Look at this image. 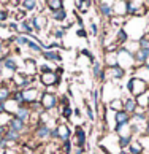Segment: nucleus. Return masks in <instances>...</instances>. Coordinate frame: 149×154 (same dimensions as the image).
Wrapping results in <instances>:
<instances>
[{
    "mask_svg": "<svg viewBox=\"0 0 149 154\" xmlns=\"http://www.w3.org/2000/svg\"><path fill=\"white\" fill-rule=\"evenodd\" d=\"M127 88L130 91V94L132 95H135V99L136 97H140L143 94H146V91H147V83L144 81L143 78H138V76H135V78H132L129 84H127Z\"/></svg>",
    "mask_w": 149,
    "mask_h": 154,
    "instance_id": "1",
    "label": "nucleus"
},
{
    "mask_svg": "<svg viewBox=\"0 0 149 154\" xmlns=\"http://www.w3.org/2000/svg\"><path fill=\"white\" fill-rule=\"evenodd\" d=\"M136 64L135 62V56L129 53L127 49H119V53H117V65L122 68V70H125V68H130V67H133Z\"/></svg>",
    "mask_w": 149,
    "mask_h": 154,
    "instance_id": "2",
    "label": "nucleus"
},
{
    "mask_svg": "<svg viewBox=\"0 0 149 154\" xmlns=\"http://www.w3.org/2000/svg\"><path fill=\"white\" fill-rule=\"evenodd\" d=\"M40 81H41V84H44L46 88L49 86H56L57 83H59V75H57L56 72H44L41 73V76H40Z\"/></svg>",
    "mask_w": 149,
    "mask_h": 154,
    "instance_id": "3",
    "label": "nucleus"
},
{
    "mask_svg": "<svg viewBox=\"0 0 149 154\" xmlns=\"http://www.w3.org/2000/svg\"><path fill=\"white\" fill-rule=\"evenodd\" d=\"M125 3H127V13L133 16H143L147 10L144 8V3L141 2H125Z\"/></svg>",
    "mask_w": 149,
    "mask_h": 154,
    "instance_id": "4",
    "label": "nucleus"
},
{
    "mask_svg": "<svg viewBox=\"0 0 149 154\" xmlns=\"http://www.w3.org/2000/svg\"><path fill=\"white\" fill-rule=\"evenodd\" d=\"M41 106L44 108V110H53V108L57 105V99H56V95L54 94H48V92H44L41 94Z\"/></svg>",
    "mask_w": 149,
    "mask_h": 154,
    "instance_id": "5",
    "label": "nucleus"
},
{
    "mask_svg": "<svg viewBox=\"0 0 149 154\" xmlns=\"http://www.w3.org/2000/svg\"><path fill=\"white\" fill-rule=\"evenodd\" d=\"M22 99L27 103H33L37 99H41V94L38 92L37 89H24L22 91Z\"/></svg>",
    "mask_w": 149,
    "mask_h": 154,
    "instance_id": "6",
    "label": "nucleus"
},
{
    "mask_svg": "<svg viewBox=\"0 0 149 154\" xmlns=\"http://www.w3.org/2000/svg\"><path fill=\"white\" fill-rule=\"evenodd\" d=\"M56 132H57V138H60L62 143L70 140L71 132H70V129H68L67 124H59V125H57V129H56Z\"/></svg>",
    "mask_w": 149,
    "mask_h": 154,
    "instance_id": "7",
    "label": "nucleus"
},
{
    "mask_svg": "<svg viewBox=\"0 0 149 154\" xmlns=\"http://www.w3.org/2000/svg\"><path fill=\"white\" fill-rule=\"evenodd\" d=\"M37 73V62L33 59H24V75L32 76Z\"/></svg>",
    "mask_w": 149,
    "mask_h": 154,
    "instance_id": "8",
    "label": "nucleus"
},
{
    "mask_svg": "<svg viewBox=\"0 0 149 154\" xmlns=\"http://www.w3.org/2000/svg\"><path fill=\"white\" fill-rule=\"evenodd\" d=\"M3 105H5V111H7L8 115H11V116L16 115V111H18L19 108H21V105H19V103H18V102H16L14 99H8V100L5 102Z\"/></svg>",
    "mask_w": 149,
    "mask_h": 154,
    "instance_id": "9",
    "label": "nucleus"
},
{
    "mask_svg": "<svg viewBox=\"0 0 149 154\" xmlns=\"http://www.w3.org/2000/svg\"><path fill=\"white\" fill-rule=\"evenodd\" d=\"M147 57H149V49H143V48H140V49L135 53V62H136L138 65H143V64H144Z\"/></svg>",
    "mask_w": 149,
    "mask_h": 154,
    "instance_id": "10",
    "label": "nucleus"
},
{
    "mask_svg": "<svg viewBox=\"0 0 149 154\" xmlns=\"http://www.w3.org/2000/svg\"><path fill=\"white\" fill-rule=\"evenodd\" d=\"M14 118H16V119H19V121H22V122H29V119H30V110H29V108L21 106L19 110L16 111Z\"/></svg>",
    "mask_w": 149,
    "mask_h": 154,
    "instance_id": "11",
    "label": "nucleus"
},
{
    "mask_svg": "<svg viewBox=\"0 0 149 154\" xmlns=\"http://www.w3.org/2000/svg\"><path fill=\"white\" fill-rule=\"evenodd\" d=\"M32 26H33V29L41 30L43 27L46 26V18H44L43 14H38V16H35V18L32 19Z\"/></svg>",
    "mask_w": 149,
    "mask_h": 154,
    "instance_id": "12",
    "label": "nucleus"
},
{
    "mask_svg": "<svg viewBox=\"0 0 149 154\" xmlns=\"http://www.w3.org/2000/svg\"><path fill=\"white\" fill-rule=\"evenodd\" d=\"M99 10L103 16H111L113 14V3L110 2H100L99 3Z\"/></svg>",
    "mask_w": 149,
    "mask_h": 154,
    "instance_id": "13",
    "label": "nucleus"
},
{
    "mask_svg": "<svg viewBox=\"0 0 149 154\" xmlns=\"http://www.w3.org/2000/svg\"><path fill=\"white\" fill-rule=\"evenodd\" d=\"M127 13V3L125 2H116L113 3V14H125Z\"/></svg>",
    "mask_w": 149,
    "mask_h": 154,
    "instance_id": "14",
    "label": "nucleus"
},
{
    "mask_svg": "<svg viewBox=\"0 0 149 154\" xmlns=\"http://www.w3.org/2000/svg\"><path fill=\"white\" fill-rule=\"evenodd\" d=\"M136 110V100L133 97H130V99H125L124 100V111L127 113H135Z\"/></svg>",
    "mask_w": 149,
    "mask_h": 154,
    "instance_id": "15",
    "label": "nucleus"
},
{
    "mask_svg": "<svg viewBox=\"0 0 149 154\" xmlns=\"http://www.w3.org/2000/svg\"><path fill=\"white\" fill-rule=\"evenodd\" d=\"M135 100H136V106L141 108V110H147V108H149V95L143 94L140 97H136Z\"/></svg>",
    "mask_w": 149,
    "mask_h": 154,
    "instance_id": "16",
    "label": "nucleus"
},
{
    "mask_svg": "<svg viewBox=\"0 0 149 154\" xmlns=\"http://www.w3.org/2000/svg\"><path fill=\"white\" fill-rule=\"evenodd\" d=\"M24 127H26V122H22V121H19V119H16V118H13L11 119V122H10V129L11 130H14V132H22L24 130Z\"/></svg>",
    "mask_w": 149,
    "mask_h": 154,
    "instance_id": "17",
    "label": "nucleus"
},
{
    "mask_svg": "<svg viewBox=\"0 0 149 154\" xmlns=\"http://www.w3.org/2000/svg\"><path fill=\"white\" fill-rule=\"evenodd\" d=\"M116 122L117 125H122V124H129L130 122V118H129V113L127 111H117L116 113Z\"/></svg>",
    "mask_w": 149,
    "mask_h": 154,
    "instance_id": "18",
    "label": "nucleus"
},
{
    "mask_svg": "<svg viewBox=\"0 0 149 154\" xmlns=\"http://www.w3.org/2000/svg\"><path fill=\"white\" fill-rule=\"evenodd\" d=\"M49 134H51V130H49V127L46 124H40L37 127V130H35V135L38 137V138H44V137H48Z\"/></svg>",
    "mask_w": 149,
    "mask_h": 154,
    "instance_id": "19",
    "label": "nucleus"
},
{
    "mask_svg": "<svg viewBox=\"0 0 149 154\" xmlns=\"http://www.w3.org/2000/svg\"><path fill=\"white\" fill-rule=\"evenodd\" d=\"M46 7L54 13V11H59V10L64 8V2H60V0H48V2H46Z\"/></svg>",
    "mask_w": 149,
    "mask_h": 154,
    "instance_id": "20",
    "label": "nucleus"
},
{
    "mask_svg": "<svg viewBox=\"0 0 149 154\" xmlns=\"http://www.w3.org/2000/svg\"><path fill=\"white\" fill-rule=\"evenodd\" d=\"M3 65H5V68H7V70L13 72V73L18 72V65H16V60H14L13 57H7V59H3Z\"/></svg>",
    "mask_w": 149,
    "mask_h": 154,
    "instance_id": "21",
    "label": "nucleus"
},
{
    "mask_svg": "<svg viewBox=\"0 0 149 154\" xmlns=\"http://www.w3.org/2000/svg\"><path fill=\"white\" fill-rule=\"evenodd\" d=\"M116 132L119 134V137H127V135H132V129H130V124H122V125H116Z\"/></svg>",
    "mask_w": 149,
    "mask_h": 154,
    "instance_id": "22",
    "label": "nucleus"
},
{
    "mask_svg": "<svg viewBox=\"0 0 149 154\" xmlns=\"http://www.w3.org/2000/svg\"><path fill=\"white\" fill-rule=\"evenodd\" d=\"M8 97H10V88L5 83H2V84H0V103L7 102Z\"/></svg>",
    "mask_w": 149,
    "mask_h": 154,
    "instance_id": "23",
    "label": "nucleus"
},
{
    "mask_svg": "<svg viewBox=\"0 0 149 154\" xmlns=\"http://www.w3.org/2000/svg\"><path fill=\"white\" fill-rule=\"evenodd\" d=\"M110 108L111 110H114V111H122L124 110V100L122 99H113L111 102H110Z\"/></svg>",
    "mask_w": 149,
    "mask_h": 154,
    "instance_id": "24",
    "label": "nucleus"
},
{
    "mask_svg": "<svg viewBox=\"0 0 149 154\" xmlns=\"http://www.w3.org/2000/svg\"><path fill=\"white\" fill-rule=\"evenodd\" d=\"M74 134H76V143H78L79 148H81V146L84 145V141H86V134H84V130H83L81 127H76V129H74Z\"/></svg>",
    "mask_w": 149,
    "mask_h": 154,
    "instance_id": "25",
    "label": "nucleus"
},
{
    "mask_svg": "<svg viewBox=\"0 0 149 154\" xmlns=\"http://www.w3.org/2000/svg\"><path fill=\"white\" fill-rule=\"evenodd\" d=\"M110 75H111V78H122L124 75H125V72L122 70L119 65H116V67H110Z\"/></svg>",
    "mask_w": 149,
    "mask_h": 154,
    "instance_id": "26",
    "label": "nucleus"
},
{
    "mask_svg": "<svg viewBox=\"0 0 149 154\" xmlns=\"http://www.w3.org/2000/svg\"><path fill=\"white\" fill-rule=\"evenodd\" d=\"M129 151H130V154H141L144 149H143L140 141H132L130 146H129Z\"/></svg>",
    "mask_w": 149,
    "mask_h": 154,
    "instance_id": "27",
    "label": "nucleus"
},
{
    "mask_svg": "<svg viewBox=\"0 0 149 154\" xmlns=\"http://www.w3.org/2000/svg\"><path fill=\"white\" fill-rule=\"evenodd\" d=\"M105 57H106V64L110 65V67H116V65H117V54H114V53H111V51H108Z\"/></svg>",
    "mask_w": 149,
    "mask_h": 154,
    "instance_id": "28",
    "label": "nucleus"
},
{
    "mask_svg": "<svg viewBox=\"0 0 149 154\" xmlns=\"http://www.w3.org/2000/svg\"><path fill=\"white\" fill-rule=\"evenodd\" d=\"M18 138H19V134L14 132V130H11V129H8L7 134H5V137H3V140L7 141V143H10V141H16Z\"/></svg>",
    "mask_w": 149,
    "mask_h": 154,
    "instance_id": "29",
    "label": "nucleus"
},
{
    "mask_svg": "<svg viewBox=\"0 0 149 154\" xmlns=\"http://www.w3.org/2000/svg\"><path fill=\"white\" fill-rule=\"evenodd\" d=\"M44 56V59H48V60H54V62H59L62 57L59 56V53H54V51H44L43 53Z\"/></svg>",
    "mask_w": 149,
    "mask_h": 154,
    "instance_id": "30",
    "label": "nucleus"
},
{
    "mask_svg": "<svg viewBox=\"0 0 149 154\" xmlns=\"http://www.w3.org/2000/svg\"><path fill=\"white\" fill-rule=\"evenodd\" d=\"M53 19H54V21H57V22L65 21V19H67V13H65V10L62 8V10H59V11H54V13H53Z\"/></svg>",
    "mask_w": 149,
    "mask_h": 154,
    "instance_id": "31",
    "label": "nucleus"
},
{
    "mask_svg": "<svg viewBox=\"0 0 149 154\" xmlns=\"http://www.w3.org/2000/svg\"><path fill=\"white\" fill-rule=\"evenodd\" d=\"M132 138H133V135L121 137V138H119V146H121V148H129L130 143H132Z\"/></svg>",
    "mask_w": 149,
    "mask_h": 154,
    "instance_id": "32",
    "label": "nucleus"
},
{
    "mask_svg": "<svg viewBox=\"0 0 149 154\" xmlns=\"http://www.w3.org/2000/svg\"><path fill=\"white\" fill-rule=\"evenodd\" d=\"M11 119H13V116L11 115H8L7 111L5 113H2V115H0V125H10V122H11Z\"/></svg>",
    "mask_w": 149,
    "mask_h": 154,
    "instance_id": "33",
    "label": "nucleus"
},
{
    "mask_svg": "<svg viewBox=\"0 0 149 154\" xmlns=\"http://www.w3.org/2000/svg\"><path fill=\"white\" fill-rule=\"evenodd\" d=\"M74 7H78L79 8V11H87L89 10V7H90V2H79V0H76L74 2Z\"/></svg>",
    "mask_w": 149,
    "mask_h": 154,
    "instance_id": "34",
    "label": "nucleus"
},
{
    "mask_svg": "<svg viewBox=\"0 0 149 154\" xmlns=\"http://www.w3.org/2000/svg\"><path fill=\"white\" fill-rule=\"evenodd\" d=\"M21 7H22V10H33L37 7V2H33V0H26V2H21Z\"/></svg>",
    "mask_w": 149,
    "mask_h": 154,
    "instance_id": "35",
    "label": "nucleus"
},
{
    "mask_svg": "<svg viewBox=\"0 0 149 154\" xmlns=\"http://www.w3.org/2000/svg\"><path fill=\"white\" fill-rule=\"evenodd\" d=\"M27 46L30 48L32 51H37V53H43V49H41V46H40L38 43H35V42H32V40H29Z\"/></svg>",
    "mask_w": 149,
    "mask_h": 154,
    "instance_id": "36",
    "label": "nucleus"
},
{
    "mask_svg": "<svg viewBox=\"0 0 149 154\" xmlns=\"http://www.w3.org/2000/svg\"><path fill=\"white\" fill-rule=\"evenodd\" d=\"M127 38H129V35H127V32H125L124 29H121V30L117 32V42H119V43L127 42Z\"/></svg>",
    "mask_w": 149,
    "mask_h": 154,
    "instance_id": "37",
    "label": "nucleus"
},
{
    "mask_svg": "<svg viewBox=\"0 0 149 154\" xmlns=\"http://www.w3.org/2000/svg\"><path fill=\"white\" fill-rule=\"evenodd\" d=\"M102 67H100V62H94V75L95 76H100L102 75Z\"/></svg>",
    "mask_w": 149,
    "mask_h": 154,
    "instance_id": "38",
    "label": "nucleus"
},
{
    "mask_svg": "<svg viewBox=\"0 0 149 154\" xmlns=\"http://www.w3.org/2000/svg\"><path fill=\"white\" fill-rule=\"evenodd\" d=\"M21 30H26V33H32V27H30V24H29L27 21H24L21 24Z\"/></svg>",
    "mask_w": 149,
    "mask_h": 154,
    "instance_id": "39",
    "label": "nucleus"
},
{
    "mask_svg": "<svg viewBox=\"0 0 149 154\" xmlns=\"http://www.w3.org/2000/svg\"><path fill=\"white\" fill-rule=\"evenodd\" d=\"M62 148H64V149H62V151H64V154H70V151H71V143H70V140H68V141H64V146H62Z\"/></svg>",
    "mask_w": 149,
    "mask_h": 154,
    "instance_id": "40",
    "label": "nucleus"
},
{
    "mask_svg": "<svg viewBox=\"0 0 149 154\" xmlns=\"http://www.w3.org/2000/svg\"><path fill=\"white\" fill-rule=\"evenodd\" d=\"M62 115H64V118H70V116H71V108H70V106H64Z\"/></svg>",
    "mask_w": 149,
    "mask_h": 154,
    "instance_id": "41",
    "label": "nucleus"
},
{
    "mask_svg": "<svg viewBox=\"0 0 149 154\" xmlns=\"http://www.w3.org/2000/svg\"><path fill=\"white\" fill-rule=\"evenodd\" d=\"M64 33H65V29H56L54 30V37L56 38H62V37H64Z\"/></svg>",
    "mask_w": 149,
    "mask_h": 154,
    "instance_id": "42",
    "label": "nucleus"
},
{
    "mask_svg": "<svg viewBox=\"0 0 149 154\" xmlns=\"http://www.w3.org/2000/svg\"><path fill=\"white\" fill-rule=\"evenodd\" d=\"M16 40H18V43L21 45V46H24V45L29 43V38H27V37H18Z\"/></svg>",
    "mask_w": 149,
    "mask_h": 154,
    "instance_id": "43",
    "label": "nucleus"
},
{
    "mask_svg": "<svg viewBox=\"0 0 149 154\" xmlns=\"http://www.w3.org/2000/svg\"><path fill=\"white\" fill-rule=\"evenodd\" d=\"M83 56H86V57H89V60H90V62H95V59H94V56L90 54L89 51H86V49H84V51H83Z\"/></svg>",
    "mask_w": 149,
    "mask_h": 154,
    "instance_id": "44",
    "label": "nucleus"
},
{
    "mask_svg": "<svg viewBox=\"0 0 149 154\" xmlns=\"http://www.w3.org/2000/svg\"><path fill=\"white\" fill-rule=\"evenodd\" d=\"M3 154H21V152H19V151H16V149H10V148H5Z\"/></svg>",
    "mask_w": 149,
    "mask_h": 154,
    "instance_id": "45",
    "label": "nucleus"
},
{
    "mask_svg": "<svg viewBox=\"0 0 149 154\" xmlns=\"http://www.w3.org/2000/svg\"><path fill=\"white\" fill-rule=\"evenodd\" d=\"M7 18H8V13H7V11H2V10H0V21H5Z\"/></svg>",
    "mask_w": 149,
    "mask_h": 154,
    "instance_id": "46",
    "label": "nucleus"
},
{
    "mask_svg": "<svg viewBox=\"0 0 149 154\" xmlns=\"http://www.w3.org/2000/svg\"><path fill=\"white\" fill-rule=\"evenodd\" d=\"M5 134H7V130H5L3 125H0V140H2L3 137H5Z\"/></svg>",
    "mask_w": 149,
    "mask_h": 154,
    "instance_id": "47",
    "label": "nucleus"
},
{
    "mask_svg": "<svg viewBox=\"0 0 149 154\" xmlns=\"http://www.w3.org/2000/svg\"><path fill=\"white\" fill-rule=\"evenodd\" d=\"M87 115H89V119L92 121V119H94V113H92V110H90V106H89V105H87Z\"/></svg>",
    "mask_w": 149,
    "mask_h": 154,
    "instance_id": "48",
    "label": "nucleus"
},
{
    "mask_svg": "<svg viewBox=\"0 0 149 154\" xmlns=\"http://www.w3.org/2000/svg\"><path fill=\"white\" fill-rule=\"evenodd\" d=\"M76 33H78V37H86V32H84L83 29H79V30H78Z\"/></svg>",
    "mask_w": 149,
    "mask_h": 154,
    "instance_id": "49",
    "label": "nucleus"
},
{
    "mask_svg": "<svg viewBox=\"0 0 149 154\" xmlns=\"http://www.w3.org/2000/svg\"><path fill=\"white\" fill-rule=\"evenodd\" d=\"M73 154H83V148H79V149H74Z\"/></svg>",
    "mask_w": 149,
    "mask_h": 154,
    "instance_id": "50",
    "label": "nucleus"
},
{
    "mask_svg": "<svg viewBox=\"0 0 149 154\" xmlns=\"http://www.w3.org/2000/svg\"><path fill=\"white\" fill-rule=\"evenodd\" d=\"M144 65H146V68H147V70H149V57L146 59V62H144Z\"/></svg>",
    "mask_w": 149,
    "mask_h": 154,
    "instance_id": "51",
    "label": "nucleus"
},
{
    "mask_svg": "<svg viewBox=\"0 0 149 154\" xmlns=\"http://www.w3.org/2000/svg\"><path fill=\"white\" fill-rule=\"evenodd\" d=\"M146 134L149 135V121H147V124H146Z\"/></svg>",
    "mask_w": 149,
    "mask_h": 154,
    "instance_id": "52",
    "label": "nucleus"
},
{
    "mask_svg": "<svg viewBox=\"0 0 149 154\" xmlns=\"http://www.w3.org/2000/svg\"><path fill=\"white\" fill-rule=\"evenodd\" d=\"M2 51H3V48H2V43H0V54H2Z\"/></svg>",
    "mask_w": 149,
    "mask_h": 154,
    "instance_id": "53",
    "label": "nucleus"
},
{
    "mask_svg": "<svg viewBox=\"0 0 149 154\" xmlns=\"http://www.w3.org/2000/svg\"><path fill=\"white\" fill-rule=\"evenodd\" d=\"M147 119H149V108H147Z\"/></svg>",
    "mask_w": 149,
    "mask_h": 154,
    "instance_id": "54",
    "label": "nucleus"
},
{
    "mask_svg": "<svg viewBox=\"0 0 149 154\" xmlns=\"http://www.w3.org/2000/svg\"><path fill=\"white\" fill-rule=\"evenodd\" d=\"M0 73H2V65H0Z\"/></svg>",
    "mask_w": 149,
    "mask_h": 154,
    "instance_id": "55",
    "label": "nucleus"
},
{
    "mask_svg": "<svg viewBox=\"0 0 149 154\" xmlns=\"http://www.w3.org/2000/svg\"><path fill=\"white\" fill-rule=\"evenodd\" d=\"M147 7H149V2H147Z\"/></svg>",
    "mask_w": 149,
    "mask_h": 154,
    "instance_id": "56",
    "label": "nucleus"
},
{
    "mask_svg": "<svg viewBox=\"0 0 149 154\" xmlns=\"http://www.w3.org/2000/svg\"><path fill=\"white\" fill-rule=\"evenodd\" d=\"M62 154H64V152H62Z\"/></svg>",
    "mask_w": 149,
    "mask_h": 154,
    "instance_id": "57",
    "label": "nucleus"
},
{
    "mask_svg": "<svg viewBox=\"0 0 149 154\" xmlns=\"http://www.w3.org/2000/svg\"><path fill=\"white\" fill-rule=\"evenodd\" d=\"M147 86H149V84H147Z\"/></svg>",
    "mask_w": 149,
    "mask_h": 154,
    "instance_id": "58",
    "label": "nucleus"
}]
</instances>
